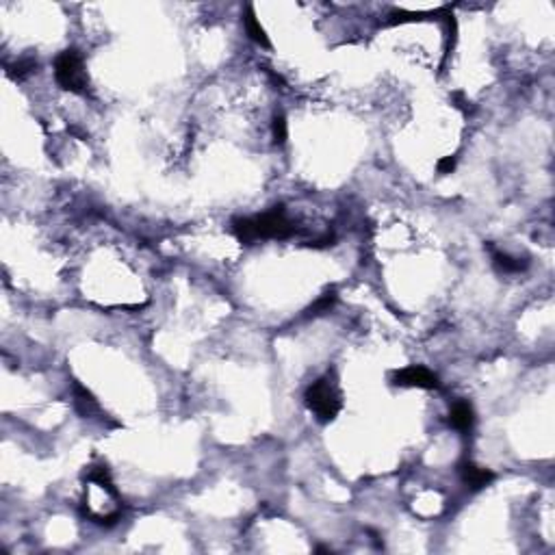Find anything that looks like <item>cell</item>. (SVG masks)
Segmentation results:
<instances>
[{
	"instance_id": "6da1fadb",
	"label": "cell",
	"mask_w": 555,
	"mask_h": 555,
	"mask_svg": "<svg viewBox=\"0 0 555 555\" xmlns=\"http://www.w3.org/2000/svg\"><path fill=\"white\" fill-rule=\"evenodd\" d=\"M233 233L243 245H254L265 239H289L295 235V226L289 219L282 204L254 217H237L233 219Z\"/></svg>"
},
{
	"instance_id": "7a4b0ae2",
	"label": "cell",
	"mask_w": 555,
	"mask_h": 555,
	"mask_svg": "<svg viewBox=\"0 0 555 555\" xmlns=\"http://www.w3.org/2000/svg\"><path fill=\"white\" fill-rule=\"evenodd\" d=\"M304 401H306V408L317 417V421L321 423L334 421L343 408V395L337 384V375L325 373L317 382H313L306 388Z\"/></svg>"
},
{
	"instance_id": "3957f363",
	"label": "cell",
	"mask_w": 555,
	"mask_h": 555,
	"mask_svg": "<svg viewBox=\"0 0 555 555\" xmlns=\"http://www.w3.org/2000/svg\"><path fill=\"white\" fill-rule=\"evenodd\" d=\"M55 79L61 89L70 93H87L89 77L85 72L83 55L77 48H67L55 59Z\"/></svg>"
},
{
	"instance_id": "277c9868",
	"label": "cell",
	"mask_w": 555,
	"mask_h": 555,
	"mask_svg": "<svg viewBox=\"0 0 555 555\" xmlns=\"http://www.w3.org/2000/svg\"><path fill=\"white\" fill-rule=\"evenodd\" d=\"M391 382L395 386H406V388H425V391H432V388H438L440 382H438V375L434 371H430L423 365H410L406 369H399L391 375Z\"/></svg>"
},
{
	"instance_id": "5b68a950",
	"label": "cell",
	"mask_w": 555,
	"mask_h": 555,
	"mask_svg": "<svg viewBox=\"0 0 555 555\" xmlns=\"http://www.w3.org/2000/svg\"><path fill=\"white\" fill-rule=\"evenodd\" d=\"M458 473L462 477V482L471 488V490H482L486 486H490L495 482V473L490 469L477 466L471 460H462L458 464Z\"/></svg>"
},
{
	"instance_id": "8992f818",
	"label": "cell",
	"mask_w": 555,
	"mask_h": 555,
	"mask_svg": "<svg viewBox=\"0 0 555 555\" xmlns=\"http://www.w3.org/2000/svg\"><path fill=\"white\" fill-rule=\"evenodd\" d=\"M449 423L456 427L458 432L466 434L473 430V425H475V412H473V406L469 401H456L453 403V408L449 412Z\"/></svg>"
},
{
	"instance_id": "52a82bcc",
	"label": "cell",
	"mask_w": 555,
	"mask_h": 555,
	"mask_svg": "<svg viewBox=\"0 0 555 555\" xmlns=\"http://www.w3.org/2000/svg\"><path fill=\"white\" fill-rule=\"evenodd\" d=\"M243 22H245V33L249 35L252 41L259 44V46H263V48H271V41H269L265 29L261 27V22H259V18H256V11H254V7H252V5L245 7Z\"/></svg>"
},
{
	"instance_id": "ba28073f",
	"label": "cell",
	"mask_w": 555,
	"mask_h": 555,
	"mask_svg": "<svg viewBox=\"0 0 555 555\" xmlns=\"http://www.w3.org/2000/svg\"><path fill=\"white\" fill-rule=\"evenodd\" d=\"M488 249L492 252V265L503 273H521L529 267V261H525V259H514V256L506 254V252L495 249L492 245H488Z\"/></svg>"
},
{
	"instance_id": "9c48e42d",
	"label": "cell",
	"mask_w": 555,
	"mask_h": 555,
	"mask_svg": "<svg viewBox=\"0 0 555 555\" xmlns=\"http://www.w3.org/2000/svg\"><path fill=\"white\" fill-rule=\"evenodd\" d=\"M74 403H77V410H79L83 417H89L91 412L98 410V403H96L93 395H91L85 386H81L79 382L74 384Z\"/></svg>"
},
{
	"instance_id": "30bf717a",
	"label": "cell",
	"mask_w": 555,
	"mask_h": 555,
	"mask_svg": "<svg viewBox=\"0 0 555 555\" xmlns=\"http://www.w3.org/2000/svg\"><path fill=\"white\" fill-rule=\"evenodd\" d=\"M337 299H339V295H337L334 289L325 291V293L315 301V304H311V306L306 308V317H317V315H323V313H330V311L334 308V304H337Z\"/></svg>"
},
{
	"instance_id": "8fae6325",
	"label": "cell",
	"mask_w": 555,
	"mask_h": 555,
	"mask_svg": "<svg viewBox=\"0 0 555 555\" xmlns=\"http://www.w3.org/2000/svg\"><path fill=\"white\" fill-rule=\"evenodd\" d=\"M35 70H37V61H35L33 57H24V59H18L13 65H7L9 77H11V79H18V81L31 77V74H33Z\"/></svg>"
},
{
	"instance_id": "7c38bea8",
	"label": "cell",
	"mask_w": 555,
	"mask_h": 555,
	"mask_svg": "<svg viewBox=\"0 0 555 555\" xmlns=\"http://www.w3.org/2000/svg\"><path fill=\"white\" fill-rule=\"evenodd\" d=\"M271 137H273V143L275 145H282L289 137V131H287V119L285 115H275L273 122H271Z\"/></svg>"
},
{
	"instance_id": "4fadbf2b",
	"label": "cell",
	"mask_w": 555,
	"mask_h": 555,
	"mask_svg": "<svg viewBox=\"0 0 555 555\" xmlns=\"http://www.w3.org/2000/svg\"><path fill=\"white\" fill-rule=\"evenodd\" d=\"M308 247H315V249H325V247H330L334 245V235L332 233H325L323 237H317V239H311L306 243Z\"/></svg>"
},
{
	"instance_id": "5bb4252c",
	"label": "cell",
	"mask_w": 555,
	"mask_h": 555,
	"mask_svg": "<svg viewBox=\"0 0 555 555\" xmlns=\"http://www.w3.org/2000/svg\"><path fill=\"white\" fill-rule=\"evenodd\" d=\"M456 165H458L456 157H445V159H440L436 163V169H438L440 176H447V174H451L453 169H456Z\"/></svg>"
},
{
	"instance_id": "9a60e30c",
	"label": "cell",
	"mask_w": 555,
	"mask_h": 555,
	"mask_svg": "<svg viewBox=\"0 0 555 555\" xmlns=\"http://www.w3.org/2000/svg\"><path fill=\"white\" fill-rule=\"evenodd\" d=\"M315 551H317V553H332V549H327V547H317Z\"/></svg>"
}]
</instances>
